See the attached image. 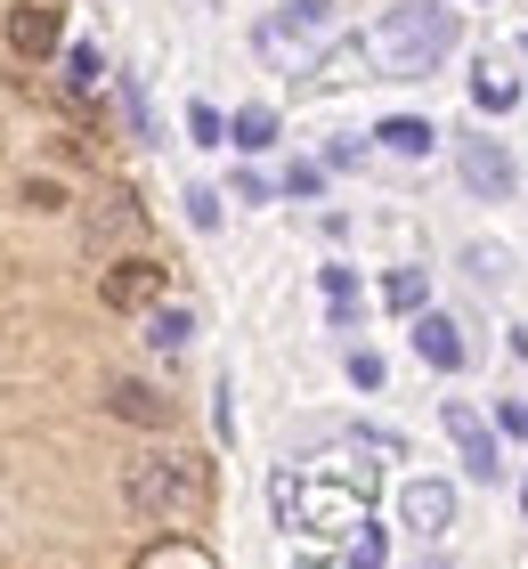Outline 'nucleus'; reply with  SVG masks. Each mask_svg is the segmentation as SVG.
I'll list each match as a JSON object with an SVG mask.
<instances>
[{
    "instance_id": "nucleus-1",
    "label": "nucleus",
    "mask_w": 528,
    "mask_h": 569,
    "mask_svg": "<svg viewBox=\"0 0 528 569\" xmlns=\"http://www.w3.org/2000/svg\"><path fill=\"white\" fill-rule=\"evenodd\" d=\"M203 497H211L203 463H196V456H179V448H147V456H130V463H122V505L139 512L147 529H179V521H196Z\"/></svg>"
},
{
    "instance_id": "nucleus-2",
    "label": "nucleus",
    "mask_w": 528,
    "mask_h": 569,
    "mask_svg": "<svg viewBox=\"0 0 528 569\" xmlns=\"http://www.w3.org/2000/svg\"><path fill=\"white\" fill-rule=\"evenodd\" d=\"M447 49H456V9H439V0H407V9H390L375 24V58H382V73H399V82L431 73Z\"/></svg>"
},
{
    "instance_id": "nucleus-3",
    "label": "nucleus",
    "mask_w": 528,
    "mask_h": 569,
    "mask_svg": "<svg viewBox=\"0 0 528 569\" xmlns=\"http://www.w3.org/2000/svg\"><path fill=\"white\" fill-rule=\"evenodd\" d=\"M98 301L106 309H163V261H147V252H122L114 269H98Z\"/></svg>"
},
{
    "instance_id": "nucleus-4",
    "label": "nucleus",
    "mask_w": 528,
    "mask_h": 569,
    "mask_svg": "<svg viewBox=\"0 0 528 569\" xmlns=\"http://www.w3.org/2000/svg\"><path fill=\"white\" fill-rule=\"evenodd\" d=\"M439 423H447V439H456V456H464V472H471V480H505V448H496V431L480 423V407L447 399V407H439Z\"/></svg>"
},
{
    "instance_id": "nucleus-5",
    "label": "nucleus",
    "mask_w": 528,
    "mask_h": 569,
    "mask_svg": "<svg viewBox=\"0 0 528 569\" xmlns=\"http://www.w3.org/2000/svg\"><path fill=\"white\" fill-rule=\"evenodd\" d=\"M456 163H464V188H471V196H488V203H505V196L520 188V171H512L505 139H464V147H456Z\"/></svg>"
},
{
    "instance_id": "nucleus-6",
    "label": "nucleus",
    "mask_w": 528,
    "mask_h": 569,
    "mask_svg": "<svg viewBox=\"0 0 528 569\" xmlns=\"http://www.w3.org/2000/svg\"><path fill=\"white\" fill-rule=\"evenodd\" d=\"M139 196H130V188H106L98 203H90V228H82V237H90V252H114L122 237H139Z\"/></svg>"
},
{
    "instance_id": "nucleus-7",
    "label": "nucleus",
    "mask_w": 528,
    "mask_h": 569,
    "mask_svg": "<svg viewBox=\"0 0 528 569\" xmlns=\"http://www.w3.org/2000/svg\"><path fill=\"white\" fill-rule=\"evenodd\" d=\"M399 521L415 537H439L447 521H456V488L447 480H407V497H399Z\"/></svg>"
},
{
    "instance_id": "nucleus-8",
    "label": "nucleus",
    "mask_w": 528,
    "mask_h": 569,
    "mask_svg": "<svg viewBox=\"0 0 528 569\" xmlns=\"http://www.w3.org/2000/svg\"><path fill=\"white\" fill-rule=\"evenodd\" d=\"M58 41H66V17L58 9H33V0L9 9V49H17V58H49Z\"/></svg>"
},
{
    "instance_id": "nucleus-9",
    "label": "nucleus",
    "mask_w": 528,
    "mask_h": 569,
    "mask_svg": "<svg viewBox=\"0 0 528 569\" xmlns=\"http://www.w3.org/2000/svg\"><path fill=\"white\" fill-rule=\"evenodd\" d=\"M415 350H422V367L464 375V333H456V318H439V309H422V318H415Z\"/></svg>"
},
{
    "instance_id": "nucleus-10",
    "label": "nucleus",
    "mask_w": 528,
    "mask_h": 569,
    "mask_svg": "<svg viewBox=\"0 0 528 569\" xmlns=\"http://www.w3.org/2000/svg\"><path fill=\"white\" fill-rule=\"evenodd\" d=\"M106 407H114L122 423H147V431H163V423H171V399L155 391V382H130V375H122V382H106Z\"/></svg>"
},
{
    "instance_id": "nucleus-11",
    "label": "nucleus",
    "mask_w": 528,
    "mask_h": 569,
    "mask_svg": "<svg viewBox=\"0 0 528 569\" xmlns=\"http://www.w3.org/2000/svg\"><path fill=\"white\" fill-rule=\"evenodd\" d=\"M326 33H333V0H293V9H277V24H269V41H285V49H309Z\"/></svg>"
},
{
    "instance_id": "nucleus-12",
    "label": "nucleus",
    "mask_w": 528,
    "mask_h": 569,
    "mask_svg": "<svg viewBox=\"0 0 528 569\" xmlns=\"http://www.w3.org/2000/svg\"><path fill=\"white\" fill-rule=\"evenodd\" d=\"M147 342L163 350V358H179V350L196 342V309H179V301L171 309H147Z\"/></svg>"
},
{
    "instance_id": "nucleus-13",
    "label": "nucleus",
    "mask_w": 528,
    "mask_h": 569,
    "mask_svg": "<svg viewBox=\"0 0 528 569\" xmlns=\"http://www.w3.org/2000/svg\"><path fill=\"white\" fill-rule=\"evenodd\" d=\"M375 139H382L390 154H431V147H439V122H422V114H390Z\"/></svg>"
},
{
    "instance_id": "nucleus-14",
    "label": "nucleus",
    "mask_w": 528,
    "mask_h": 569,
    "mask_svg": "<svg viewBox=\"0 0 528 569\" xmlns=\"http://www.w3.org/2000/svg\"><path fill=\"white\" fill-rule=\"evenodd\" d=\"M228 139L245 147V154H260V147H277V114H269V107H245V114L228 122Z\"/></svg>"
},
{
    "instance_id": "nucleus-15",
    "label": "nucleus",
    "mask_w": 528,
    "mask_h": 569,
    "mask_svg": "<svg viewBox=\"0 0 528 569\" xmlns=\"http://www.w3.org/2000/svg\"><path fill=\"white\" fill-rule=\"evenodd\" d=\"M66 82H73V90H98V82H106L98 41H73V49H66Z\"/></svg>"
},
{
    "instance_id": "nucleus-16",
    "label": "nucleus",
    "mask_w": 528,
    "mask_h": 569,
    "mask_svg": "<svg viewBox=\"0 0 528 569\" xmlns=\"http://www.w3.org/2000/svg\"><path fill=\"white\" fill-rule=\"evenodd\" d=\"M471 107H480V114H512L520 90H512V82H488V73H480V82H471Z\"/></svg>"
},
{
    "instance_id": "nucleus-17",
    "label": "nucleus",
    "mask_w": 528,
    "mask_h": 569,
    "mask_svg": "<svg viewBox=\"0 0 528 569\" xmlns=\"http://www.w3.org/2000/svg\"><path fill=\"white\" fill-rule=\"evenodd\" d=\"M188 131H196V147H228V122H220V107H188Z\"/></svg>"
},
{
    "instance_id": "nucleus-18",
    "label": "nucleus",
    "mask_w": 528,
    "mask_h": 569,
    "mask_svg": "<svg viewBox=\"0 0 528 569\" xmlns=\"http://www.w3.org/2000/svg\"><path fill=\"white\" fill-rule=\"evenodd\" d=\"M382 301H390V309H422V269H390Z\"/></svg>"
},
{
    "instance_id": "nucleus-19",
    "label": "nucleus",
    "mask_w": 528,
    "mask_h": 569,
    "mask_svg": "<svg viewBox=\"0 0 528 569\" xmlns=\"http://www.w3.org/2000/svg\"><path fill=\"white\" fill-rule=\"evenodd\" d=\"M24 203H33V212H66V188L58 179H24Z\"/></svg>"
},
{
    "instance_id": "nucleus-20",
    "label": "nucleus",
    "mask_w": 528,
    "mask_h": 569,
    "mask_svg": "<svg viewBox=\"0 0 528 569\" xmlns=\"http://www.w3.org/2000/svg\"><path fill=\"white\" fill-rule=\"evenodd\" d=\"M464 269L480 277V284H505V252H480V244H471V252H464Z\"/></svg>"
},
{
    "instance_id": "nucleus-21",
    "label": "nucleus",
    "mask_w": 528,
    "mask_h": 569,
    "mask_svg": "<svg viewBox=\"0 0 528 569\" xmlns=\"http://www.w3.org/2000/svg\"><path fill=\"white\" fill-rule=\"evenodd\" d=\"M350 382H358V391H382V358L375 350H350Z\"/></svg>"
},
{
    "instance_id": "nucleus-22",
    "label": "nucleus",
    "mask_w": 528,
    "mask_h": 569,
    "mask_svg": "<svg viewBox=\"0 0 528 569\" xmlns=\"http://www.w3.org/2000/svg\"><path fill=\"white\" fill-rule=\"evenodd\" d=\"M317 188H326V171H317V163H293V171H285V196H317Z\"/></svg>"
},
{
    "instance_id": "nucleus-23",
    "label": "nucleus",
    "mask_w": 528,
    "mask_h": 569,
    "mask_svg": "<svg viewBox=\"0 0 528 569\" xmlns=\"http://www.w3.org/2000/svg\"><path fill=\"white\" fill-rule=\"evenodd\" d=\"M188 220H196V228H220V196L196 188V196H188Z\"/></svg>"
},
{
    "instance_id": "nucleus-24",
    "label": "nucleus",
    "mask_w": 528,
    "mask_h": 569,
    "mask_svg": "<svg viewBox=\"0 0 528 569\" xmlns=\"http://www.w3.org/2000/svg\"><path fill=\"white\" fill-rule=\"evenodd\" d=\"M496 416H505V431H520V439H528V399H505Z\"/></svg>"
},
{
    "instance_id": "nucleus-25",
    "label": "nucleus",
    "mask_w": 528,
    "mask_h": 569,
    "mask_svg": "<svg viewBox=\"0 0 528 569\" xmlns=\"http://www.w3.org/2000/svg\"><path fill=\"white\" fill-rule=\"evenodd\" d=\"M520 512H528V480H520Z\"/></svg>"
},
{
    "instance_id": "nucleus-26",
    "label": "nucleus",
    "mask_w": 528,
    "mask_h": 569,
    "mask_svg": "<svg viewBox=\"0 0 528 569\" xmlns=\"http://www.w3.org/2000/svg\"><path fill=\"white\" fill-rule=\"evenodd\" d=\"M520 49H528V41H520Z\"/></svg>"
}]
</instances>
